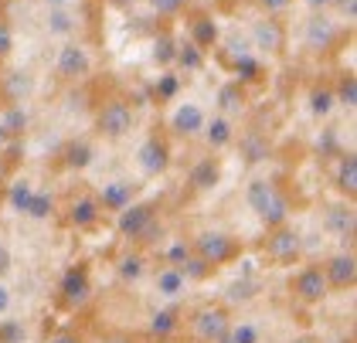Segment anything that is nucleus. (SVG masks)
Listing matches in <instances>:
<instances>
[{
    "label": "nucleus",
    "mask_w": 357,
    "mask_h": 343,
    "mask_svg": "<svg viewBox=\"0 0 357 343\" xmlns=\"http://www.w3.org/2000/svg\"><path fill=\"white\" fill-rule=\"evenodd\" d=\"M324 231L330 238H337L344 248H354V238H357L354 204H330L327 211H324Z\"/></svg>",
    "instance_id": "9b49d317"
},
{
    "label": "nucleus",
    "mask_w": 357,
    "mask_h": 343,
    "mask_svg": "<svg viewBox=\"0 0 357 343\" xmlns=\"http://www.w3.org/2000/svg\"><path fill=\"white\" fill-rule=\"evenodd\" d=\"M324 275H327L330 289H354L357 286V255L354 248H340L324 262Z\"/></svg>",
    "instance_id": "ddd939ff"
},
{
    "label": "nucleus",
    "mask_w": 357,
    "mask_h": 343,
    "mask_svg": "<svg viewBox=\"0 0 357 343\" xmlns=\"http://www.w3.org/2000/svg\"><path fill=\"white\" fill-rule=\"evenodd\" d=\"M0 343H24L21 319H0Z\"/></svg>",
    "instance_id": "c03bdc74"
},
{
    "label": "nucleus",
    "mask_w": 357,
    "mask_h": 343,
    "mask_svg": "<svg viewBox=\"0 0 357 343\" xmlns=\"http://www.w3.org/2000/svg\"><path fill=\"white\" fill-rule=\"evenodd\" d=\"M157 211H160L157 201H133V204H126L123 211L116 214V231L126 241H139V235L157 221Z\"/></svg>",
    "instance_id": "39448f33"
},
{
    "label": "nucleus",
    "mask_w": 357,
    "mask_h": 343,
    "mask_svg": "<svg viewBox=\"0 0 357 343\" xmlns=\"http://www.w3.org/2000/svg\"><path fill=\"white\" fill-rule=\"evenodd\" d=\"M96 201H99V208L102 211H112L119 214L126 204H133L137 201V184L133 181H106V184L99 187V194H96Z\"/></svg>",
    "instance_id": "f3484780"
},
{
    "label": "nucleus",
    "mask_w": 357,
    "mask_h": 343,
    "mask_svg": "<svg viewBox=\"0 0 357 343\" xmlns=\"http://www.w3.org/2000/svg\"><path fill=\"white\" fill-rule=\"evenodd\" d=\"M92 72V54L82 41H65L55 54V75L65 82H79Z\"/></svg>",
    "instance_id": "0eeeda50"
},
{
    "label": "nucleus",
    "mask_w": 357,
    "mask_h": 343,
    "mask_svg": "<svg viewBox=\"0 0 357 343\" xmlns=\"http://www.w3.org/2000/svg\"><path fill=\"white\" fill-rule=\"evenodd\" d=\"M58 296L68 310H82L85 303L92 299V279H89V268L85 265H72L61 272L58 279Z\"/></svg>",
    "instance_id": "1a4fd4ad"
},
{
    "label": "nucleus",
    "mask_w": 357,
    "mask_h": 343,
    "mask_svg": "<svg viewBox=\"0 0 357 343\" xmlns=\"http://www.w3.org/2000/svg\"><path fill=\"white\" fill-rule=\"evenodd\" d=\"M337 41H340V21H333L327 10H320V14H313L306 27H303V48L313 54H327L337 48Z\"/></svg>",
    "instance_id": "20e7f679"
},
{
    "label": "nucleus",
    "mask_w": 357,
    "mask_h": 343,
    "mask_svg": "<svg viewBox=\"0 0 357 343\" xmlns=\"http://www.w3.org/2000/svg\"><path fill=\"white\" fill-rule=\"evenodd\" d=\"M137 163H139V170H143L146 177H164L167 167H170V143H167L164 136L150 132V136L139 143Z\"/></svg>",
    "instance_id": "f8f14e48"
},
{
    "label": "nucleus",
    "mask_w": 357,
    "mask_h": 343,
    "mask_svg": "<svg viewBox=\"0 0 357 343\" xmlns=\"http://www.w3.org/2000/svg\"><path fill=\"white\" fill-rule=\"evenodd\" d=\"M92 160H96V146H92L89 139H72V143L61 150V163H65L68 170H89Z\"/></svg>",
    "instance_id": "cd10ccee"
},
{
    "label": "nucleus",
    "mask_w": 357,
    "mask_h": 343,
    "mask_svg": "<svg viewBox=\"0 0 357 343\" xmlns=\"http://www.w3.org/2000/svg\"><path fill=\"white\" fill-rule=\"evenodd\" d=\"M52 214H55V197H52L48 190H34V197H31L24 218H31V221H48Z\"/></svg>",
    "instance_id": "58836bf2"
},
{
    "label": "nucleus",
    "mask_w": 357,
    "mask_h": 343,
    "mask_svg": "<svg viewBox=\"0 0 357 343\" xmlns=\"http://www.w3.org/2000/svg\"><path fill=\"white\" fill-rule=\"evenodd\" d=\"M188 3H194V0H188Z\"/></svg>",
    "instance_id": "052dcab7"
},
{
    "label": "nucleus",
    "mask_w": 357,
    "mask_h": 343,
    "mask_svg": "<svg viewBox=\"0 0 357 343\" xmlns=\"http://www.w3.org/2000/svg\"><path fill=\"white\" fill-rule=\"evenodd\" d=\"M252 52H266V54H279L286 48V27L279 24L275 17H262V21H255L252 24Z\"/></svg>",
    "instance_id": "2eb2a0df"
},
{
    "label": "nucleus",
    "mask_w": 357,
    "mask_h": 343,
    "mask_svg": "<svg viewBox=\"0 0 357 343\" xmlns=\"http://www.w3.org/2000/svg\"><path fill=\"white\" fill-rule=\"evenodd\" d=\"M0 89H3V99L7 102H28L31 96H34V75H31L28 68H10L3 82H0Z\"/></svg>",
    "instance_id": "5701e85b"
},
{
    "label": "nucleus",
    "mask_w": 357,
    "mask_h": 343,
    "mask_svg": "<svg viewBox=\"0 0 357 343\" xmlns=\"http://www.w3.org/2000/svg\"><path fill=\"white\" fill-rule=\"evenodd\" d=\"M146 255L143 252H126V255H119V262H116V275L123 279V282H139L143 275H146Z\"/></svg>",
    "instance_id": "7c9ffc66"
},
{
    "label": "nucleus",
    "mask_w": 357,
    "mask_h": 343,
    "mask_svg": "<svg viewBox=\"0 0 357 343\" xmlns=\"http://www.w3.org/2000/svg\"><path fill=\"white\" fill-rule=\"evenodd\" d=\"M289 3H293V0H259V7H262V10L269 14V17H275V14H282V10H286Z\"/></svg>",
    "instance_id": "09e8293b"
},
{
    "label": "nucleus",
    "mask_w": 357,
    "mask_h": 343,
    "mask_svg": "<svg viewBox=\"0 0 357 343\" xmlns=\"http://www.w3.org/2000/svg\"><path fill=\"white\" fill-rule=\"evenodd\" d=\"M160 235H164V224H160V221H153V224H150V228L139 235V245H153V241H157Z\"/></svg>",
    "instance_id": "8fccbe9b"
},
{
    "label": "nucleus",
    "mask_w": 357,
    "mask_h": 343,
    "mask_svg": "<svg viewBox=\"0 0 357 343\" xmlns=\"http://www.w3.org/2000/svg\"><path fill=\"white\" fill-rule=\"evenodd\" d=\"M82 27V17L75 14V7H52L45 14V31L52 38H61V41H72Z\"/></svg>",
    "instance_id": "aec40b11"
},
{
    "label": "nucleus",
    "mask_w": 357,
    "mask_h": 343,
    "mask_svg": "<svg viewBox=\"0 0 357 343\" xmlns=\"http://www.w3.org/2000/svg\"><path fill=\"white\" fill-rule=\"evenodd\" d=\"M106 343H133V337L130 333H112V337H106Z\"/></svg>",
    "instance_id": "5fc2aeb1"
},
{
    "label": "nucleus",
    "mask_w": 357,
    "mask_h": 343,
    "mask_svg": "<svg viewBox=\"0 0 357 343\" xmlns=\"http://www.w3.org/2000/svg\"><path fill=\"white\" fill-rule=\"evenodd\" d=\"M177 268H181V272L188 275V282H204V279H208V275L215 272V265H211V262H204V259H201L197 252H191V255H188L184 262L177 265Z\"/></svg>",
    "instance_id": "ea45409f"
},
{
    "label": "nucleus",
    "mask_w": 357,
    "mask_h": 343,
    "mask_svg": "<svg viewBox=\"0 0 357 343\" xmlns=\"http://www.w3.org/2000/svg\"><path fill=\"white\" fill-rule=\"evenodd\" d=\"M10 52H14V31H10V24L0 21V58H7Z\"/></svg>",
    "instance_id": "de8ad7c7"
},
{
    "label": "nucleus",
    "mask_w": 357,
    "mask_h": 343,
    "mask_svg": "<svg viewBox=\"0 0 357 343\" xmlns=\"http://www.w3.org/2000/svg\"><path fill=\"white\" fill-rule=\"evenodd\" d=\"M204 123H208V112L197 106V102H181V106L170 112V132H174V136H181V139H194V136H201Z\"/></svg>",
    "instance_id": "dca6fc26"
},
{
    "label": "nucleus",
    "mask_w": 357,
    "mask_h": 343,
    "mask_svg": "<svg viewBox=\"0 0 357 343\" xmlns=\"http://www.w3.org/2000/svg\"><path fill=\"white\" fill-rule=\"evenodd\" d=\"M303 3H306L313 14H320V10H330V3H333V0H303Z\"/></svg>",
    "instance_id": "603ef678"
},
{
    "label": "nucleus",
    "mask_w": 357,
    "mask_h": 343,
    "mask_svg": "<svg viewBox=\"0 0 357 343\" xmlns=\"http://www.w3.org/2000/svg\"><path fill=\"white\" fill-rule=\"evenodd\" d=\"M137 126V112H133V106L126 102V99H119V96H112V99H106L102 106H99V112H96V130H99V136L102 139H123V136H130V130Z\"/></svg>",
    "instance_id": "f03ea898"
},
{
    "label": "nucleus",
    "mask_w": 357,
    "mask_h": 343,
    "mask_svg": "<svg viewBox=\"0 0 357 343\" xmlns=\"http://www.w3.org/2000/svg\"><path fill=\"white\" fill-rule=\"evenodd\" d=\"M245 201L248 208L255 211V218L266 224V228H279V224H289V197L266 177H252L245 187Z\"/></svg>",
    "instance_id": "f257e3e1"
},
{
    "label": "nucleus",
    "mask_w": 357,
    "mask_h": 343,
    "mask_svg": "<svg viewBox=\"0 0 357 343\" xmlns=\"http://www.w3.org/2000/svg\"><path fill=\"white\" fill-rule=\"evenodd\" d=\"M112 3H116V7H123V10H126V7H133V3H137V0H112Z\"/></svg>",
    "instance_id": "bf43d9fd"
},
{
    "label": "nucleus",
    "mask_w": 357,
    "mask_h": 343,
    "mask_svg": "<svg viewBox=\"0 0 357 343\" xmlns=\"http://www.w3.org/2000/svg\"><path fill=\"white\" fill-rule=\"evenodd\" d=\"M31 197H34V184H31L28 177H17L14 184L7 187V204H10V211L24 214L31 204Z\"/></svg>",
    "instance_id": "72a5a7b5"
},
{
    "label": "nucleus",
    "mask_w": 357,
    "mask_h": 343,
    "mask_svg": "<svg viewBox=\"0 0 357 343\" xmlns=\"http://www.w3.org/2000/svg\"><path fill=\"white\" fill-rule=\"evenodd\" d=\"M333 184H337V190H340L347 201L357 197V157L354 153H340L337 170H333Z\"/></svg>",
    "instance_id": "a878e982"
},
{
    "label": "nucleus",
    "mask_w": 357,
    "mask_h": 343,
    "mask_svg": "<svg viewBox=\"0 0 357 343\" xmlns=\"http://www.w3.org/2000/svg\"><path fill=\"white\" fill-rule=\"evenodd\" d=\"M333 96H337V106H344L347 112H354L357 109V75L354 72H340Z\"/></svg>",
    "instance_id": "c9c22d12"
},
{
    "label": "nucleus",
    "mask_w": 357,
    "mask_h": 343,
    "mask_svg": "<svg viewBox=\"0 0 357 343\" xmlns=\"http://www.w3.org/2000/svg\"><path fill=\"white\" fill-rule=\"evenodd\" d=\"M235 143H238V157L245 160V163H266V160L273 157V143L266 139V132L259 130H245L242 136H235Z\"/></svg>",
    "instance_id": "4be33fe9"
},
{
    "label": "nucleus",
    "mask_w": 357,
    "mask_h": 343,
    "mask_svg": "<svg viewBox=\"0 0 357 343\" xmlns=\"http://www.w3.org/2000/svg\"><path fill=\"white\" fill-rule=\"evenodd\" d=\"M289 343H320L317 337H310V333H303V337H296V340H289Z\"/></svg>",
    "instance_id": "13d9d810"
},
{
    "label": "nucleus",
    "mask_w": 357,
    "mask_h": 343,
    "mask_svg": "<svg viewBox=\"0 0 357 343\" xmlns=\"http://www.w3.org/2000/svg\"><path fill=\"white\" fill-rule=\"evenodd\" d=\"M191 238H174L170 245L164 248V265H181L188 255H191Z\"/></svg>",
    "instance_id": "a19ab883"
},
{
    "label": "nucleus",
    "mask_w": 357,
    "mask_h": 343,
    "mask_svg": "<svg viewBox=\"0 0 357 343\" xmlns=\"http://www.w3.org/2000/svg\"><path fill=\"white\" fill-rule=\"evenodd\" d=\"M191 41L201 48V52H211L218 45V24L208 17V14H194L191 21Z\"/></svg>",
    "instance_id": "c85d7f7f"
},
{
    "label": "nucleus",
    "mask_w": 357,
    "mask_h": 343,
    "mask_svg": "<svg viewBox=\"0 0 357 343\" xmlns=\"http://www.w3.org/2000/svg\"><path fill=\"white\" fill-rule=\"evenodd\" d=\"M228 65H231V72H235V82H238V85H255V82H262V75H266V65L259 61V54L255 52L235 54Z\"/></svg>",
    "instance_id": "393cba45"
},
{
    "label": "nucleus",
    "mask_w": 357,
    "mask_h": 343,
    "mask_svg": "<svg viewBox=\"0 0 357 343\" xmlns=\"http://www.w3.org/2000/svg\"><path fill=\"white\" fill-rule=\"evenodd\" d=\"M10 268H14V252H10V245L0 238V279L10 275Z\"/></svg>",
    "instance_id": "49530a36"
},
{
    "label": "nucleus",
    "mask_w": 357,
    "mask_h": 343,
    "mask_svg": "<svg viewBox=\"0 0 357 343\" xmlns=\"http://www.w3.org/2000/svg\"><path fill=\"white\" fill-rule=\"evenodd\" d=\"M10 139H14V136H10V132H7V130H3V126H0V150H3V146H7Z\"/></svg>",
    "instance_id": "4d7b16f0"
},
{
    "label": "nucleus",
    "mask_w": 357,
    "mask_h": 343,
    "mask_svg": "<svg viewBox=\"0 0 357 343\" xmlns=\"http://www.w3.org/2000/svg\"><path fill=\"white\" fill-rule=\"evenodd\" d=\"M333 109H337L333 85H313V89H310V112H313L317 119H327Z\"/></svg>",
    "instance_id": "2f4dec72"
},
{
    "label": "nucleus",
    "mask_w": 357,
    "mask_h": 343,
    "mask_svg": "<svg viewBox=\"0 0 357 343\" xmlns=\"http://www.w3.org/2000/svg\"><path fill=\"white\" fill-rule=\"evenodd\" d=\"M72 3H75V0H45L48 10H52V7H72Z\"/></svg>",
    "instance_id": "6e6d98bb"
},
{
    "label": "nucleus",
    "mask_w": 357,
    "mask_h": 343,
    "mask_svg": "<svg viewBox=\"0 0 357 343\" xmlns=\"http://www.w3.org/2000/svg\"><path fill=\"white\" fill-rule=\"evenodd\" d=\"M231 326V313L221 303H208L191 317V333L197 343H215Z\"/></svg>",
    "instance_id": "423d86ee"
},
{
    "label": "nucleus",
    "mask_w": 357,
    "mask_h": 343,
    "mask_svg": "<svg viewBox=\"0 0 357 343\" xmlns=\"http://www.w3.org/2000/svg\"><path fill=\"white\" fill-rule=\"evenodd\" d=\"M218 109H221V116H238V112H245V85L225 82L218 89Z\"/></svg>",
    "instance_id": "c756f323"
},
{
    "label": "nucleus",
    "mask_w": 357,
    "mask_h": 343,
    "mask_svg": "<svg viewBox=\"0 0 357 343\" xmlns=\"http://www.w3.org/2000/svg\"><path fill=\"white\" fill-rule=\"evenodd\" d=\"M259 292V279H252V275H242L238 282H231V289H228V299L231 303H248L252 296Z\"/></svg>",
    "instance_id": "79ce46f5"
},
{
    "label": "nucleus",
    "mask_w": 357,
    "mask_h": 343,
    "mask_svg": "<svg viewBox=\"0 0 357 343\" xmlns=\"http://www.w3.org/2000/svg\"><path fill=\"white\" fill-rule=\"evenodd\" d=\"M259 337H262V333H259V326L242 319V323H231V326H228L215 343H259Z\"/></svg>",
    "instance_id": "e433bc0d"
},
{
    "label": "nucleus",
    "mask_w": 357,
    "mask_h": 343,
    "mask_svg": "<svg viewBox=\"0 0 357 343\" xmlns=\"http://www.w3.org/2000/svg\"><path fill=\"white\" fill-rule=\"evenodd\" d=\"M181 85H184V79L174 68H164V75H157V82H153V99L157 102H174L181 96Z\"/></svg>",
    "instance_id": "473e14b6"
},
{
    "label": "nucleus",
    "mask_w": 357,
    "mask_h": 343,
    "mask_svg": "<svg viewBox=\"0 0 357 343\" xmlns=\"http://www.w3.org/2000/svg\"><path fill=\"white\" fill-rule=\"evenodd\" d=\"M188 184L194 190H211L221 184V160L218 157H201L188 174Z\"/></svg>",
    "instance_id": "b1692460"
},
{
    "label": "nucleus",
    "mask_w": 357,
    "mask_h": 343,
    "mask_svg": "<svg viewBox=\"0 0 357 343\" xmlns=\"http://www.w3.org/2000/svg\"><path fill=\"white\" fill-rule=\"evenodd\" d=\"M330 10H337V17H340L347 27L357 21V0H333V3H330Z\"/></svg>",
    "instance_id": "a18cd8bd"
},
{
    "label": "nucleus",
    "mask_w": 357,
    "mask_h": 343,
    "mask_svg": "<svg viewBox=\"0 0 357 343\" xmlns=\"http://www.w3.org/2000/svg\"><path fill=\"white\" fill-rule=\"evenodd\" d=\"M10 303H14V296H10V289L3 286V279H0V317L10 313Z\"/></svg>",
    "instance_id": "3c124183"
},
{
    "label": "nucleus",
    "mask_w": 357,
    "mask_h": 343,
    "mask_svg": "<svg viewBox=\"0 0 357 343\" xmlns=\"http://www.w3.org/2000/svg\"><path fill=\"white\" fill-rule=\"evenodd\" d=\"M174 52H177V38L170 31H157V38H153V61L160 68H170L174 65Z\"/></svg>",
    "instance_id": "4c0bfd02"
},
{
    "label": "nucleus",
    "mask_w": 357,
    "mask_h": 343,
    "mask_svg": "<svg viewBox=\"0 0 357 343\" xmlns=\"http://www.w3.org/2000/svg\"><path fill=\"white\" fill-rule=\"evenodd\" d=\"M191 248L204 259V262L215 265V268L225 265V262H235L238 252H242L238 238L228 235V231H218V228H204V231H197V235L191 238Z\"/></svg>",
    "instance_id": "7ed1b4c3"
},
{
    "label": "nucleus",
    "mask_w": 357,
    "mask_h": 343,
    "mask_svg": "<svg viewBox=\"0 0 357 343\" xmlns=\"http://www.w3.org/2000/svg\"><path fill=\"white\" fill-rule=\"evenodd\" d=\"M266 255L279 265H293L303 259V238L289 228V224H279V228H269L266 235Z\"/></svg>",
    "instance_id": "9d476101"
},
{
    "label": "nucleus",
    "mask_w": 357,
    "mask_h": 343,
    "mask_svg": "<svg viewBox=\"0 0 357 343\" xmlns=\"http://www.w3.org/2000/svg\"><path fill=\"white\" fill-rule=\"evenodd\" d=\"M204 54L208 52H201L191 38L188 41H177V52H174V65L170 68H181L184 75H194V72L204 68Z\"/></svg>",
    "instance_id": "bb28decb"
},
{
    "label": "nucleus",
    "mask_w": 357,
    "mask_h": 343,
    "mask_svg": "<svg viewBox=\"0 0 357 343\" xmlns=\"http://www.w3.org/2000/svg\"><path fill=\"white\" fill-rule=\"evenodd\" d=\"M181 319L184 317H181V306H177V303L153 310V313H150V323H146V337H150V340H157V343L170 340V337L181 330Z\"/></svg>",
    "instance_id": "6ab92c4d"
},
{
    "label": "nucleus",
    "mask_w": 357,
    "mask_h": 343,
    "mask_svg": "<svg viewBox=\"0 0 357 343\" xmlns=\"http://www.w3.org/2000/svg\"><path fill=\"white\" fill-rule=\"evenodd\" d=\"M31 116L28 109H24V102H7V109H3V119H0V126L10 132V136H21V132L28 130Z\"/></svg>",
    "instance_id": "f704fd0d"
},
{
    "label": "nucleus",
    "mask_w": 357,
    "mask_h": 343,
    "mask_svg": "<svg viewBox=\"0 0 357 343\" xmlns=\"http://www.w3.org/2000/svg\"><path fill=\"white\" fill-rule=\"evenodd\" d=\"M48 343H82V337H75V333H55Z\"/></svg>",
    "instance_id": "864d4df0"
},
{
    "label": "nucleus",
    "mask_w": 357,
    "mask_h": 343,
    "mask_svg": "<svg viewBox=\"0 0 357 343\" xmlns=\"http://www.w3.org/2000/svg\"><path fill=\"white\" fill-rule=\"evenodd\" d=\"M289 289H293V296H296L300 303H306V306L324 303L330 296V282H327V275H324V265H303L300 272L293 275Z\"/></svg>",
    "instance_id": "6e6552de"
},
{
    "label": "nucleus",
    "mask_w": 357,
    "mask_h": 343,
    "mask_svg": "<svg viewBox=\"0 0 357 343\" xmlns=\"http://www.w3.org/2000/svg\"><path fill=\"white\" fill-rule=\"evenodd\" d=\"M201 136H204V143H208V150H211V153H221V150L235 146V136H238V130H235L231 116H221V112H218V116H208V123H204Z\"/></svg>",
    "instance_id": "a211bd4d"
},
{
    "label": "nucleus",
    "mask_w": 357,
    "mask_h": 343,
    "mask_svg": "<svg viewBox=\"0 0 357 343\" xmlns=\"http://www.w3.org/2000/svg\"><path fill=\"white\" fill-rule=\"evenodd\" d=\"M102 214L106 211L99 208L96 194H75L68 201V208H65V224L75 228V231H89V228H96L102 221Z\"/></svg>",
    "instance_id": "4468645a"
},
{
    "label": "nucleus",
    "mask_w": 357,
    "mask_h": 343,
    "mask_svg": "<svg viewBox=\"0 0 357 343\" xmlns=\"http://www.w3.org/2000/svg\"><path fill=\"white\" fill-rule=\"evenodd\" d=\"M188 286H191V282H188V275H184L177 265H164V268H157V275H153V292L164 296L167 303L184 299Z\"/></svg>",
    "instance_id": "412c9836"
},
{
    "label": "nucleus",
    "mask_w": 357,
    "mask_h": 343,
    "mask_svg": "<svg viewBox=\"0 0 357 343\" xmlns=\"http://www.w3.org/2000/svg\"><path fill=\"white\" fill-rule=\"evenodd\" d=\"M150 10L157 17H177L188 10V0H150Z\"/></svg>",
    "instance_id": "37998d69"
}]
</instances>
